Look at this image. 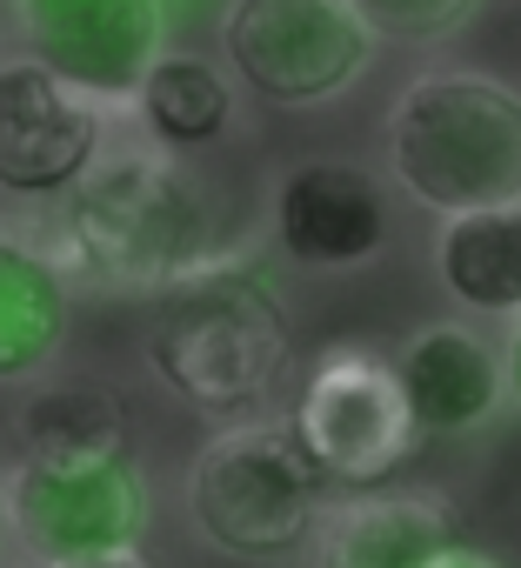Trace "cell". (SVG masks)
I'll use <instances>...</instances> for the list:
<instances>
[{"instance_id": "obj_1", "label": "cell", "mask_w": 521, "mask_h": 568, "mask_svg": "<svg viewBox=\"0 0 521 568\" xmlns=\"http://www.w3.org/2000/svg\"><path fill=\"white\" fill-rule=\"evenodd\" d=\"M48 247L68 274H88L94 288L161 295L234 254L227 194L187 154L154 148L121 121L108 154L61 201Z\"/></svg>"}, {"instance_id": "obj_2", "label": "cell", "mask_w": 521, "mask_h": 568, "mask_svg": "<svg viewBox=\"0 0 521 568\" xmlns=\"http://www.w3.org/2000/svg\"><path fill=\"white\" fill-rule=\"evenodd\" d=\"M147 362L161 388L201 422H260L295 362V322L275 281L241 254L174 281L154 295Z\"/></svg>"}, {"instance_id": "obj_3", "label": "cell", "mask_w": 521, "mask_h": 568, "mask_svg": "<svg viewBox=\"0 0 521 568\" xmlns=\"http://www.w3.org/2000/svg\"><path fill=\"white\" fill-rule=\"evenodd\" d=\"M381 148L395 187L441 221L521 207V88L494 74L428 68L401 81Z\"/></svg>"}, {"instance_id": "obj_4", "label": "cell", "mask_w": 521, "mask_h": 568, "mask_svg": "<svg viewBox=\"0 0 521 568\" xmlns=\"http://www.w3.org/2000/svg\"><path fill=\"white\" fill-rule=\"evenodd\" d=\"M187 521L207 548L234 561H288L321 528V475L288 435V422H234L207 435L181 475Z\"/></svg>"}, {"instance_id": "obj_5", "label": "cell", "mask_w": 521, "mask_h": 568, "mask_svg": "<svg viewBox=\"0 0 521 568\" xmlns=\"http://www.w3.org/2000/svg\"><path fill=\"white\" fill-rule=\"evenodd\" d=\"M288 435L302 442L321 481H361V488L401 475L421 448L395 355L375 342H335L315 355V368L295 388Z\"/></svg>"}, {"instance_id": "obj_6", "label": "cell", "mask_w": 521, "mask_h": 568, "mask_svg": "<svg viewBox=\"0 0 521 568\" xmlns=\"http://www.w3.org/2000/svg\"><path fill=\"white\" fill-rule=\"evenodd\" d=\"M221 54L247 94L308 114L341 101L375 68V34L348 0H227Z\"/></svg>"}, {"instance_id": "obj_7", "label": "cell", "mask_w": 521, "mask_h": 568, "mask_svg": "<svg viewBox=\"0 0 521 568\" xmlns=\"http://www.w3.org/2000/svg\"><path fill=\"white\" fill-rule=\"evenodd\" d=\"M121 108L68 88L28 54L0 61V207H61L108 154Z\"/></svg>"}, {"instance_id": "obj_8", "label": "cell", "mask_w": 521, "mask_h": 568, "mask_svg": "<svg viewBox=\"0 0 521 568\" xmlns=\"http://www.w3.org/2000/svg\"><path fill=\"white\" fill-rule=\"evenodd\" d=\"M0 528L28 555V568H68L88 555L134 548L147 528V488L134 462L108 468H0Z\"/></svg>"}, {"instance_id": "obj_9", "label": "cell", "mask_w": 521, "mask_h": 568, "mask_svg": "<svg viewBox=\"0 0 521 568\" xmlns=\"http://www.w3.org/2000/svg\"><path fill=\"white\" fill-rule=\"evenodd\" d=\"M21 54L61 74L68 88L127 114L147 68L167 54L161 0H8Z\"/></svg>"}, {"instance_id": "obj_10", "label": "cell", "mask_w": 521, "mask_h": 568, "mask_svg": "<svg viewBox=\"0 0 521 568\" xmlns=\"http://www.w3.org/2000/svg\"><path fill=\"white\" fill-rule=\"evenodd\" d=\"M388 187L355 161H295L268 194V234L295 267L348 274L388 247Z\"/></svg>"}, {"instance_id": "obj_11", "label": "cell", "mask_w": 521, "mask_h": 568, "mask_svg": "<svg viewBox=\"0 0 521 568\" xmlns=\"http://www.w3.org/2000/svg\"><path fill=\"white\" fill-rule=\"evenodd\" d=\"M395 375H401V395H408L421 435H468V428H481L508 402L501 355L474 328H461V322L415 328L395 348Z\"/></svg>"}, {"instance_id": "obj_12", "label": "cell", "mask_w": 521, "mask_h": 568, "mask_svg": "<svg viewBox=\"0 0 521 568\" xmlns=\"http://www.w3.org/2000/svg\"><path fill=\"white\" fill-rule=\"evenodd\" d=\"M321 568H435L461 535V515L441 495H355L315 528Z\"/></svg>"}, {"instance_id": "obj_13", "label": "cell", "mask_w": 521, "mask_h": 568, "mask_svg": "<svg viewBox=\"0 0 521 568\" xmlns=\"http://www.w3.org/2000/svg\"><path fill=\"white\" fill-rule=\"evenodd\" d=\"M74 322V281L61 254L28 234V227H0V382H28L41 375Z\"/></svg>"}, {"instance_id": "obj_14", "label": "cell", "mask_w": 521, "mask_h": 568, "mask_svg": "<svg viewBox=\"0 0 521 568\" xmlns=\"http://www.w3.org/2000/svg\"><path fill=\"white\" fill-rule=\"evenodd\" d=\"M441 295L481 322H521V207L454 214L435 234Z\"/></svg>"}, {"instance_id": "obj_15", "label": "cell", "mask_w": 521, "mask_h": 568, "mask_svg": "<svg viewBox=\"0 0 521 568\" xmlns=\"http://www.w3.org/2000/svg\"><path fill=\"white\" fill-rule=\"evenodd\" d=\"M121 121L167 154H207L234 128V81L207 54H161Z\"/></svg>"}, {"instance_id": "obj_16", "label": "cell", "mask_w": 521, "mask_h": 568, "mask_svg": "<svg viewBox=\"0 0 521 568\" xmlns=\"http://www.w3.org/2000/svg\"><path fill=\"white\" fill-rule=\"evenodd\" d=\"M21 462H41V468L134 462L121 402L108 388H88V382H54V388L28 395V408H21Z\"/></svg>"}, {"instance_id": "obj_17", "label": "cell", "mask_w": 521, "mask_h": 568, "mask_svg": "<svg viewBox=\"0 0 521 568\" xmlns=\"http://www.w3.org/2000/svg\"><path fill=\"white\" fill-rule=\"evenodd\" d=\"M348 8L368 21L375 41H401V48H435L448 34L468 28L474 0H348Z\"/></svg>"}, {"instance_id": "obj_18", "label": "cell", "mask_w": 521, "mask_h": 568, "mask_svg": "<svg viewBox=\"0 0 521 568\" xmlns=\"http://www.w3.org/2000/svg\"><path fill=\"white\" fill-rule=\"evenodd\" d=\"M68 568H154L141 548H114V555H88V561H68Z\"/></svg>"}, {"instance_id": "obj_19", "label": "cell", "mask_w": 521, "mask_h": 568, "mask_svg": "<svg viewBox=\"0 0 521 568\" xmlns=\"http://www.w3.org/2000/svg\"><path fill=\"white\" fill-rule=\"evenodd\" d=\"M435 568H501V561H494V555H481L474 541H454V548H448Z\"/></svg>"}, {"instance_id": "obj_20", "label": "cell", "mask_w": 521, "mask_h": 568, "mask_svg": "<svg viewBox=\"0 0 521 568\" xmlns=\"http://www.w3.org/2000/svg\"><path fill=\"white\" fill-rule=\"evenodd\" d=\"M501 368H508V395H514V408H521V322L508 328V348H501Z\"/></svg>"}, {"instance_id": "obj_21", "label": "cell", "mask_w": 521, "mask_h": 568, "mask_svg": "<svg viewBox=\"0 0 521 568\" xmlns=\"http://www.w3.org/2000/svg\"><path fill=\"white\" fill-rule=\"evenodd\" d=\"M0 541H8V528H0Z\"/></svg>"}]
</instances>
